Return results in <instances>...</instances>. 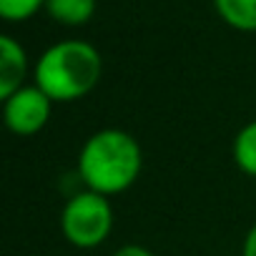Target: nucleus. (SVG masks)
<instances>
[{
    "instance_id": "6",
    "label": "nucleus",
    "mask_w": 256,
    "mask_h": 256,
    "mask_svg": "<svg viewBox=\"0 0 256 256\" xmlns=\"http://www.w3.org/2000/svg\"><path fill=\"white\" fill-rule=\"evenodd\" d=\"M98 0H46V13L50 20L66 28H80L96 16Z\"/></svg>"
},
{
    "instance_id": "8",
    "label": "nucleus",
    "mask_w": 256,
    "mask_h": 256,
    "mask_svg": "<svg viewBox=\"0 0 256 256\" xmlns=\"http://www.w3.org/2000/svg\"><path fill=\"white\" fill-rule=\"evenodd\" d=\"M231 158L241 174L256 178V120H248L236 131L231 144Z\"/></svg>"
},
{
    "instance_id": "7",
    "label": "nucleus",
    "mask_w": 256,
    "mask_h": 256,
    "mask_svg": "<svg viewBox=\"0 0 256 256\" xmlns=\"http://www.w3.org/2000/svg\"><path fill=\"white\" fill-rule=\"evenodd\" d=\"M216 16L238 33H256V0H214Z\"/></svg>"
},
{
    "instance_id": "10",
    "label": "nucleus",
    "mask_w": 256,
    "mask_h": 256,
    "mask_svg": "<svg viewBox=\"0 0 256 256\" xmlns=\"http://www.w3.org/2000/svg\"><path fill=\"white\" fill-rule=\"evenodd\" d=\"M110 256H156L151 248H146V246H141V244H123V246H118Z\"/></svg>"
},
{
    "instance_id": "5",
    "label": "nucleus",
    "mask_w": 256,
    "mask_h": 256,
    "mask_svg": "<svg viewBox=\"0 0 256 256\" xmlns=\"http://www.w3.org/2000/svg\"><path fill=\"white\" fill-rule=\"evenodd\" d=\"M33 73L26 46L13 36H0V100L28 86V76Z\"/></svg>"
},
{
    "instance_id": "4",
    "label": "nucleus",
    "mask_w": 256,
    "mask_h": 256,
    "mask_svg": "<svg viewBox=\"0 0 256 256\" xmlns=\"http://www.w3.org/2000/svg\"><path fill=\"white\" fill-rule=\"evenodd\" d=\"M56 100L36 83H28L3 98V123L13 136L30 138L40 134L53 116Z\"/></svg>"
},
{
    "instance_id": "3",
    "label": "nucleus",
    "mask_w": 256,
    "mask_h": 256,
    "mask_svg": "<svg viewBox=\"0 0 256 256\" xmlns=\"http://www.w3.org/2000/svg\"><path fill=\"white\" fill-rule=\"evenodd\" d=\"M60 234L76 248H98L108 241L113 231V206L110 198L90 188L76 191L60 208Z\"/></svg>"
},
{
    "instance_id": "9",
    "label": "nucleus",
    "mask_w": 256,
    "mask_h": 256,
    "mask_svg": "<svg viewBox=\"0 0 256 256\" xmlns=\"http://www.w3.org/2000/svg\"><path fill=\"white\" fill-rule=\"evenodd\" d=\"M46 10V0H0V18L6 23H26Z\"/></svg>"
},
{
    "instance_id": "2",
    "label": "nucleus",
    "mask_w": 256,
    "mask_h": 256,
    "mask_svg": "<svg viewBox=\"0 0 256 256\" xmlns=\"http://www.w3.org/2000/svg\"><path fill=\"white\" fill-rule=\"evenodd\" d=\"M103 76L98 48L80 38H66L48 46L33 63V83L56 103H76L96 90Z\"/></svg>"
},
{
    "instance_id": "11",
    "label": "nucleus",
    "mask_w": 256,
    "mask_h": 256,
    "mask_svg": "<svg viewBox=\"0 0 256 256\" xmlns=\"http://www.w3.org/2000/svg\"><path fill=\"white\" fill-rule=\"evenodd\" d=\"M241 256H256V221L251 224V228H248V231H246V236H244Z\"/></svg>"
},
{
    "instance_id": "1",
    "label": "nucleus",
    "mask_w": 256,
    "mask_h": 256,
    "mask_svg": "<svg viewBox=\"0 0 256 256\" xmlns=\"http://www.w3.org/2000/svg\"><path fill=\"white\" fill-rule=\"evenodd\" d=\"M76 168L86 188L108 198L120 196L141 178L144 148L123 128H100L83 141Z\"/></svg>"
}]
</instances>
